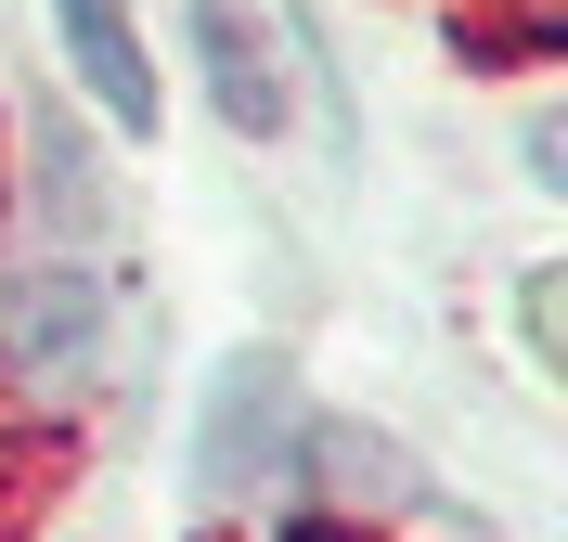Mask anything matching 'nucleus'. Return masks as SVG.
<instances>
[{
    "instance_id": "f257e3e1",
    "label": "nucleus",
    "mask_w": 568,
    "mask_h": 542,
    "mask_svg": "<svg viewBox=\"0 0 568 542\" xmlns=\"http://www.w3.org/2000/svg\"><path fill=\"white\" fill-rule=\"evenodd\" d=\"M297 439H311V400H297V361L284 349H233L207 388V427H194V478L207 504H258L297 478Z\"/></svg>"
},
{
    "instance_id": "f03ea898",
    "label": "nucleus",
    "mask_w": 568,
    "mask_h": 542,
    "mask_svg": "<svg viewBox=\"0 0 568 542\" xmlns=\"http://www.w3.org/2000/svg\"><path fill=\"white\" fill-rule=\"evenodd\" d=\"M0 361L39 375V388H78L104 361V272H78V258L0 272Z\"/></svg>"
},
{
    "instance_id": "7ed1b4c3",
    "label": "nucleus",
    "mask_w": 568,
    "mask_h": 542,
    "mask_svg": "<svg viewBox=\"0 0 568 542\" xmlns=\"http://www.w3.org/2000/svg\"><path fill=\"white\" fill-rule=\"evenodd\" d=\"M52 39H65L78 91H91L116 130H155V52L130 39V13H116V0H52Z\"/></svg>"
},
{
    "instance_id": "20e7f679",
    "label": "nucleus",
    "mask_w": 568,
    "mask_h": 542,
    "mask_svg": "<svg viewBox=\"0 0 568 542\" xmlns=\"http://www.w3.org/2000/svg\"><path fill=\"white\" fill-rule=\"evenodd\" d=\"M194 52H207V91H220L233 130H272V116H284L272 39H246V0H194Z\"/></svg>"
},
{
    "instance_id": "39448f33",
    "label": "nucleus",
    "mask_w": 568,
    "mask_h": 542,
    "mask_svg": "<svg viewBox=\"0 0 568 542\" xmlns=\"http://www.w3.org/2000/svg\"><path fill=\"white\" fill-rule=\"evenodd\" d=\"M517 324H530V361H556V272H530V297H517Z\"/></svg>"
}]
</instances>
